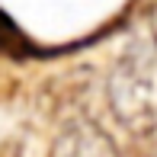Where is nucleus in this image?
Instances as JSON below:
<instances>
[{"label":"nucleus","instance_id":"1","mask_svg":"<svg viewBox=\"0 0 157 157\" xmlns=\"http://www.w3.org/2000/svg\"><path fill=\"white\" fill-rule=\"evenodd\" d=\"M109 106L128 128L157 125V52L138 48L116 64L109 77Z\"/></svg>","mask_w":157,"mask_h":157},{"label":"nucleus","instance_id":"2","mask_svg":"<svg viewBox=\"0 0 157 157\" xmlns=\"http://www.w3.org/2000/svg\"><path fill=\"white\" fill-rule=\"evenodd\" d=\"M151 32H154V42H157V0L151 6Z\"/></svg>","mask_w":157,"mask_h":157}]
</instances>
